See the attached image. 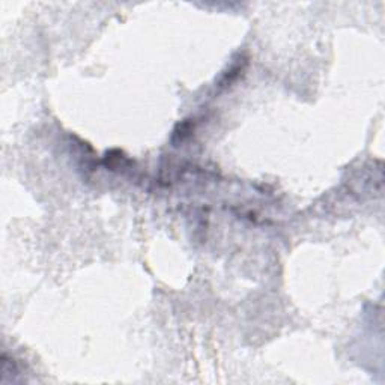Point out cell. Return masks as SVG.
<instances>
[{
  "instance_id": "1",
  "label": "cell",
  "mask_w": 385,
  "mask_h": 385,
  "mask_svg": "<svg viewBox=\"0 0 385 385\" xmlns=\"http://www.w3.org/2000/svg\"><path fill=\"white\" fill-rule=\"evenodd\" d=\"M244 59H241V62H237V63H234L232 65V68H230L227 72H224V75H223V79H221V83L220 85H224V86H227V85H230V83H234L238 77H240V72L241 71H244Z\"/></svg>"
}]
</instances>
